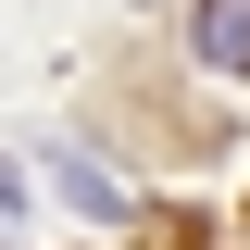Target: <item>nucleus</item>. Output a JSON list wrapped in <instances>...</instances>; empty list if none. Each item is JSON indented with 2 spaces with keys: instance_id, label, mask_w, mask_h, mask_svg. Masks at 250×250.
I'll return each mask as SVG.
<instances>
[{
  "instance_id": "obj_1",
  "label": "nucleus",
  "mask_w": 250,
  "mask_h": 250,
  "mask_svg": "<svg viewBox=\"0 0 250 250\" xmlns=\"http://www.w3.org/2000/svg\"><path fill=\"white\" fill-rule=\"evenodd\" d=\"M200 62H213V75H250V0H200Z\"/></svg>"
}]
</instances>
